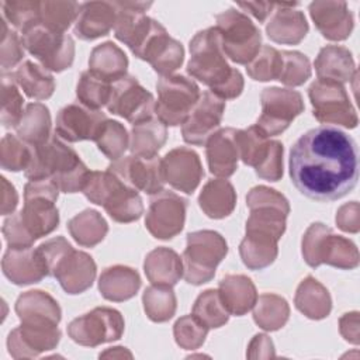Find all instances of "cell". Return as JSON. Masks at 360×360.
Segmentation results:
<instances>
[{"instance_id": "ab89813d", "label": "cell", "mask_w": 360, "mask_h": 360, "mask_svg": "<svg viewBox=\"0 0 360 360\" xmlns=\"http://www.w3.org/2000/svg\"><path fill=\"white\" fill-rule=\"evenodd\" d=\"M15 131L17 136L31 146H38L46 142L52 136L49 108L42 103L27 104Z\"/></svg>"}, {"instance_id": "d4e9b609", "label": "cell", "mask_w": 360, "mask_h": 360, "mask_svg": "<svg viewBox=\"0 0 360 360\" xmlns=\"http://www.w3.org/2000/svg\"><path fill=\"white\" fill-rule=\"evenodd\" d=\"M295 6H298V3H276L266 24V32L271 41L297 45L305 38L309 27L304 13L295 10Z\"/></svg>"}, {"instance_id": "52a82bcc", "label": "cell", "mask_w": 360, "mask_h": 360, "mask_svg": "<svg viewBox=\"0 0 360 360\" xmlns=\"http://www.w3.org/2000/svg\"><path fill=\"white\" fill-rule=\"evenodd\" d=\"M302 256L311 267L329 264L342 270H352L359 266L356 245L350 239L336 235L332 228L322 222H314L305 231Z\"/></svg>"}, {"instance_id": "f6af8a7d", "label": "cell", "mask_w": 360, "mask_h": 360, "mask_svg": "<svg viewBox=\"0 0 360 360\" xmlns=\"http://www.w3.org/2000/svg\"><path fill=\"white\" fill-rule=\"evenodd\" d=\"M193 315L210 329H217L228 322L231 314L225 308L218 290L210 288L197 297L193 305Z\"/></svg>"}, {"instance_id": "7402d4cb", "label": "cell", "mask_w": 360, "mask_h": 360, "mask_svg": "<svg viewBox=\"0 0 360 360\" xmlns=\"http://www.w3.org/2000/svg\"><path fill=\"white\" fill-rule=\"evenodd\" d=\"M117 21L114 25V35L118 41L125 44L135 55L148 38L155 20L148 17L145 11L152 6L150 1H115Z\"/></svg>"}, {"instance_id": "44dd1931", "label": "cell", "mask_w": 360, "mask_h": 360, "mask_svg": "<svg viewBox=\"0 0 360 360\" xmlns=\"http://www.w3.org/2000/svg\"><path fill=\"white\" fill-rule=\"evenodd\" d=\"M59 340L60 330L58 325L21 323L10 332L7 347L14 359H31L55 349Z\"/></svg>"}, {"instance_id": "60d3db41", "label": "cell", "mask_w": 360, "mask_h": 360, "mask_svg": "<svg viewBox=\"0 0 360 360\" xmlns=\"http://www.w3.org/2000/svg\"><path fill=\"white\" fill-rule=\"evenodd\" d=\"M70 236L84 248H93L100 243L108 232L104 217L96 210H84L68 222Z\"/></svg>"}, {"instance_id": "8fae6325", "label": "cell", "mask_w": 360, "mask_h": 360, "mask_svg": "<svg viewBox=\"0 0 360 360\" xmlns=\"http://www.w3.org/2000/svg\"><path fill=\"white\" fill-rule=\"evenodd\" d=\"M156 90L155 114L166 127L183 125L201 96L197 83L183 75L160 77Z\"/></svg>"}, {"instance_id": "1f68e13d", "label": "cell", "mask_w": 360, "mask_h": 360, "mask_svg": "<svg viewBox=\"0 0 360 360\" xmlns=\"http://www.w3.org/2000/svg\"><path fill=\"white\" fill-rule=\"evenodd\" d=\"M143 270L153 285L173 287L183 277V259L173 249L160 246L146 255Z\"/></svg>"}, {"instance_id": "d590c367", "label": "cell", "mask_w": 360, "mask_h": 360, "mask_svg": "<svg viewBox=\"0 0 360 360\" xmlns=\"http://www.w3.org/2000/svg\"><path fill=\"white\" fill-rule=\"evenodd\" d=\"M198 204L207 217L222 219L235 210L236 191L228 180L212 179L204 184L198 195Z\"/></svg>"}, {"instance_id": "3957f363", "label": "cell", "mask_w": 360, "mask_h": 360, "mask_svg": "<svg viewBox=\"0 0 360 360\" xmlns=\"http://www.w3.org/2000/svg\"><path fill=\"white\" fill-rule=\"evenodd\" d=\"M187 73L222 100L236 98L243 91V77L228 63L215 27L198 31L191 38Z\"/></svg>"}, {"instance_id": "c3c4849f", "label": "cell", "mask_w": 360, "mask_h": 360, "mask_svg": "<svg viewBox=\"0 0 360 360\" xmlns=\"http://www.w3.org/2000/svg\"><path fill=\"white\" fill-rule=\"evenodd\" d=\"M39 4L34 0H10L1 3L3 18L21 34L39 24Z\"/></svg>"}, {"instance_id": "be15d7a7", "label": "cell", "mask_w": 360, "mask_h": 360, "mask_svg": "<svg viewBox=\"0 0 360 360\" xmlns=\"http://www.w3.org/2000/svg\"><path fill=\"white\" fill-rule=\"evenodd\" d=\"M100 357H112V359H117V357H132L131 352L127 350V347H122V346H115V347H108L105 352L100 353Z\"/></svg>"}, {"instance_id": "83f0119b", "label": "cell", "mask_w": 360, "mask_h": 360, "mask_svg": "<svg viewBox=\"0 0 360 360\" xmlns=\"http://www.w3.org/2000/svg\"><path fill=\"white\" fill-rule=\"evenodd\" d=\"M96 263L90 255L72 249L55 271V278L68 294H80L91 287L96 277Z\"/></svg>"}, {"instance_id": "f1b7e54d", "label": "cell", "mask_w": 360, "mask_h": 360, "mask_svg": "<svg viewBox=\"0 0 360 360\" xmlns=\"http://www.w3.org/2000/svg\"><path fill=\"white\" fill-rule=\"evenodd\" d=\"M4 276L17 285L39 283L46 277L37 248H8L1 260Z\"/></svg>"}, {"instance_id": "e0dca14e", "label": "cell", "mask_w": 360, "mask_h": 360, "mask_svg": "<svg viewBox=\"0 0 360 360\" xmlns=\"http://www.w3.org/2000/svg\"><path fill=\"white\" fill-rule=\"evenodd\" d=\"M187 200L179 194L162 190L153 194L145 217V226L149 233L162 240L174 238L184 226Z\"/></svg>"}, {"instance_id": "603a6c76", "label": "cell", "mask_w": 360, "mask_h": 360, "mask_svg": "<svg viewBox=\"0 0 360 360\" xmlns=\"http://www.w3.org/2000/svg\"><path fill=\"white\" fill-rule=\"evenodd\" d=\"M162 166L165 181L186 194H191L204 176L200 156L186 146L169 150L162 159Z\"/></svg>"}, {"instance_id": "816d5d0a", "label": "cell", "mask_w": 360, "mask_h": 360, "mask_svg": "<svg viewBox=\"0 0 360 360\" xmlns=\"http://www.w3.org/2000/svg\"><path fill=\"white\" fill-rule=\"evenodd\" d=\"M31 152L32 146L24 142L17 135H4L0 146L1 167L8 172L25 170L31 160Z\"/></svg>"}, {"instance_id": "74e56055", "label": "cell", "mask_w": 360, "mask_h": 360, "mask_svg": "<svg viewBox=\"0 0 360 360\" xmlns=\"http://www.w3.org/2000/svg\"><path fill=\"white\" fill-rule=\"evenodd\" d=\"M13 79L22 89L27 97L34 100H46L55 91L53 76L38 63L31 60H24L11 72Z\"/></svg>"}, {"instance_id": "b9f144b4", "label": "cell", "mask_w": 360, "mask_h": 360, "mask_svg": "<svg viewBox=\"0 0 360 360\" xmlns=\"http://www.w3.org/2000/svg\"><path fill=\"white\" fill-rule=\"evenodd\" d=\"M290 316V307L285 298L277 294H262L257 297L253 319L264 330H277L283 328Z\"/></svg>"}, {"instance_id": "ffe728a7", "label": "cell", "mask_w": 360, "mask_h": 360, "mask_svg": "<svg viewBox=\"0 0 360 360\" xmlns=\"http://www.w3.org/2000/svg\"><path fill=\"white\" fill-rule=\"evenodd\" d=\"M107 120V115L98 110L70 103L59 110L55 132L68 142L96 141Z\"/></svg>"}, {"instance_id": "91938a15", "label": "cell", "mask_w": 360, "mask_h": 360, "mask_svg": "<svg viewBox=\"0 0 360 360\" xmlns=\"http://www.w3.org/2000/svg\"><path fill=\"white\" fill-rule=\"evenodd\" d=\"M246 356L250 357V359H266V357H274L276 353H274V346H273V342L271 339L264 335V333H259L256 335L250 343H249V347H248V352H246Z\"/></svg>"}, {"instance_id": "ac0fdd59", "label": "cell", "mask_w": 360, "mask_h": 360, "mask_svg": "<svg viewBox=\"0 0 360 360\" xmlns=\"http://www.w3.org/2000/svg\"><path fill=\"white\" fill-rule=\"evenodd\" d=\"M107 169L115 173L128 186L149 195L160 193L166 183L162 159L158 155H129L114 160Z\"/></svg>"}, {"instance_id": "e575fe53", "label": "cell", "mask_w": 360, "mask_h": 360, "mask_svg": "<svg viewBox=\"0 0 360 360\" xmlns=\"http://www.w3.org/2000/svg\"><path fill=\"white\" fill-rule=\"evenodd\" d=\"M128 58L114 42L107 41L93 48L89 58V70L108 83H114L127 75Z\"/></svg>"}, {"instance_id": "2e32d148", "label": "cell", "mask_w": 360, "mask_h": 360, "mask_svg": "<svg viewBox=\"0 0 360 360\" xmlns=\"http://www.w3.org/2000/svg\"><path fill=\"white\" fill-rule=\"evenodd\" d=\"M107 110L114 115L125 118L134 125L153 117L155 98L136 77L125 75L112 83Z\"/></svg>"}, {"instance_id": "9a60e30c", "label": "cell", "mask_w": 360, "mask_h": 360, "mask_svg": "<svg viewBox=\"0 0 360 360\" xmlns=\"http://www.w3.org/2000/svg\"><path fill=\"white\" fill-rule=\"evenodd\" d=\"M124 328V318L120 311L110 307H97L75 318L68 325V335L82 346L96 347L101 343L118 340Z\"/></svg>"}, {"instance_id": "4316f807", "label": "cell", "mask_w": 360, "mask_h": 360, "mask_svg": "<svg viewBox=\"0 0 360 360\" xmlns=\"http://www.w3.org/2000/svg\"><path fill=\"white\" fill-rule=\"evenodd\" d=\"M205 156L210 172L218 177H229L238 169L239 150L235 128H221L205 142Z\"/></svg>"}, {"instance_id": "7a4b0ae2", "label": "cell", "mask_w": 360, "mask_h": 360, "mask_svg": "<svg viewBox=\"0 0 360 360\" xmlns=\"http://www.w3.org/2000/svg\"><path fill=\"white\" fill-rule=\"evenodd\" d=\"M246 205L250 215L246 221L245 238L239 245V255L248 269L263 270L277 257V242L285 232L290 204L277 190L256 186L248 193Z\"/></svg>"}, {"instance_id": "681fc988", "label": "cell", "mask_w": 360, "mask_h": 360, "mask_svg": "<svg viewBox=\"0 0 360 360\" xmlns=\"http://www.w3.org/2000/svg\"><path fill=\"white\" fill-rule=\"evenodd\" d=\"M281 66V52L270 45H263L259 53L246 65V72L253 80L257 82L278 80Z\"/></svg>"}, {"instance_id": "f907efd6", "label": "cell", "mask_w": 360, "mask_h": 360, "mask_svg": "<svg viewBox=\"0 0 360 360\" xmlns=\"http://www.w3.org/2000/svg\"><path fill=\"white\" fill-rule=\"evenodd\" d=\"M94 142L110 160H118L129 148V135L121 122L107 120Z\"/></svg>"}, {"instance_id": "d6986e66", "label": "cell", "mask_w": 360, "mask_h": 360, "mask_svg": "<svg viewBox=\"0 0 360 360\" xmlns=\"http://www.w3.org/2000/svg\"><path fill=\"white\" fill-rule=\"evenodd\" d=\"M224 111L225 100L218 97L211 90L204 91L181 125L184 142L197 146L205 145L210 136L219 129Z\"/></svg>"}, {"instance_id": "5b68a950", "label": "cell", "mask_w": 360, "mask_h": 360, "mask_svg": "<svg viewBox=\"0 0 360 360\" xmlns=\"http://www.w3.org/2000/svg\"><path fill=\"white\" fill-rule=\"evenodd\" d=\"M82 193L90 202L101 205L115 222H134L143 214V202L138 190L108 169L90 170Z\"/></svg>"}, {"instance_id": "6da1fadb", "label": "cell", "mask_w": 360, "mask_h": 360, "mask_svg": "<svg viewBox=\"0 0 360 360\" xmlns=\"http://www.w3.org/2000/svg\"><path fill=\"white\" fill-rule=\"evenodd\" d=\"M288 169L292 184L305 197L315 201L339 200L357 184V143L336 127L312 128L291 146Z\"/></svg>"}, {"instance_id": "6125c7cd", "label": "cell", "mask_w": 360, "mask_h": 360, "mask_svg": "<svg viewBox=\"0 0 360 360\" xmlns=\"http://www.w3.org/2000/svg\"><path fill=\"white\" fill-rule=\"evenodd\" d=\"M18 204V194L6 177H1V214H13Z\"/></svg>"}, {"instance_id": "11a10c76", "label": "cell", "mask_w": 360, "mask_h": 360, "mask_svg": "<svg viewBox=\"0 0 360 360\" xmlns=\"http://www.w3.org/2000/svg\"><path fill=\"white\" fill-rule=\"evenodd\" d=\"M0 56H1V73H7L15 68L24 56V45L21 37L8 28V22L1 17V41H0Z\"/></svg>"}, {"instance_id": "f546056e", "label": "cell", "mask_w": 360, "mask_h": 360, "mask_svg": "<svg viewBox=\"0 0 360 360\" xmlns=\"http://www.w3.org/2000/svg\"><path fill=\"white\" fill-rule=\"evenodd\" d=\"M15 314L21 323L58 325L62 318V311L56 300L41 290L22 292L15 301Z\"/></svg>"}, {"instance_id": "484cf974", "label": "cell", "mask_w": 360, "mask_h": 360, "mask_svg": "<svg viewBox=\"0 0 360 360\" xmlns=\"http://www.w3.org/2000/svg\"><path fill=\"white\" fill-rule=\"evenodd\" d=\"M115 1L82 3L73 32L83 41H93L108 35L117 21Z\"/></svg>"}, {"instance_id": "ee69618b", "label": "cell", "mask_w": 360, "mask_h": 360, "mask_svg": "<svg viewBox=\"0 0 360 360\" xmlns=\"http://www.w3.org/2000/svg\"><path fill=\"white\" fill-rule=\"evenodd\" d=\"M80 6L76 1H41L39 24L56 32H66L72 22H76Z\"/></svg>"}, {"instance_id": "f5cc1de1", "label": "cell", "mask_w": 360, "mask_h": 360, "mask_svg": "<svg viewBox=\"0 0 360 360\" xmlns=\"http://www.w3.org/2000/svg\"><path fill=\"white\" fill-rule=\"evenodd\" d=\"M283 66L278 82L285 86L297 87L304 84L311 77L309 59L298 51H281Z\"/></svg>"}, {"instance_id": "9c48e42d", "label": "cell", "mask_w": 360, "mask_h": 360, "mask_svg": "<svg viewBox=\"0 0 360 360\" xmlns=\"http://www.w3.org/2000/svg\"><path fill=\"white\" fill-rule=\"evenodd\" d=\"M215 28L221 38L225 56L239 65H248L262 48L260 30L252 20L238 11L228 8L215 15Z\"/></svg>"}, {"instance_id": "f35d334b", "label": "cell", "mask_w": 360, "mask_h": 360, "mask_svg": "<svg viewBox=\"0 0 360 360\" xmlns=\"http://www.w3.org/2000/svg\"><path fill=\"white\" fill-rule=\"evenodd\" d=\"M167 139L166 125L156 117H150L132 125L129 150L132 155L153 156L162 149Z\"/></svg>"}, {"instance_id": "d6a6232c", "label": "cell", "mask_w": 360, "mask_h": 360, "mask_svg": "<svg viewBox=\"0 0 360 360\" xmlns=\"http://www.w3.org/2000/svg\"><path fill=\"white\" fill-rule=\"evenodd\" d=\"M219 297L229 314L242 316L249 312L257 300V291L253 281L243 274H228L218 285Z\"/></svg>"}, {"instance_id": "9f6ffc18", "label": "cell", "mask_w": 360, "mask_h": 360, "mask_svg": "<svg viewBox=\"0 0 360 360\" xmlns=\"http://www.w3.org/2000/svg\"><path fill=\"white\" fill-rule=\"evenodd\" d=\"M72 249H73L72 245L63 236H56V238L48 239L46 242L41 243L37 248L38 256L42 262L46 276H51V277L55 276L58 266L60 264V262L66 257V255Z\"/></svg>"}, {"instance_id": "94428289", "label": "cell", "mask_w": 360, "mask_h": 360, "mask_svg": "<svg viewBox=\"0 0 360 360\" xmlns=\"http://www.w3.org/2000/svg\"><path fill=\"white\" fill-rule=\"evenodd\" d=\"M238 7L245 10L246 13L252 14L257 21L264 22L267 17L271 15L276 3L271 1H246V3H238Z\"/></svg>"}, {"instance_id": "836d02e7", "label": "cell", "mask_w": 360, "mask_h": 360, "mask_svg": "<svg viewBox=\"0 0 360 360\" xmlns=\"http://www.w3.org/2000/svg\"><path fill=\"white\" fill-rule=\"evenodd\" d=\"M141 287V277L136 270L128 266H111L103 270L98 278L101 295L114 302L131 300Z\"/></svg>"}, {"instance_id": "bcb514c9", "label": "cell", "mask_w": 360, "mask_h": 360, "mask_svg": "<svg viewBox=\"0 0 360 360\" xmlns=\"http://www.w3.org/2000/svg\"><path fill=\"white\" fill-rule=\"evenodd\" d=\"M111 83L96 76L90 70H84L79 77L76 96L80 104L91 110H98L103 105H107L111 94Z\"/></svg>"}, {"instance_id": "ba28073f", "label": "cell", "mask_w": 360, "mask_h": 360, "mask_svg": "<svg viewBox=\"0 0 360 360\" xmlns=\"http://www.w3.org/2000/svg\"><path fill=\"white\" fill-rule=\"evenodd\" d=\"M226 253L228 243L217 231L202 229L187 233V245L181 257L184 280L193 285L208 283Z\"/></svg>"}, {"instance_id": "277c9868", "label": "cell", "mask_w": 360, "mask_h": 360, "mask_svg": "<svg viewBox=\"0 0 360 360\" xmlns=\"http://www.w3.org/2000/svg\"><path fill=\"white\" fill-rule=\"evenodd\" d=\"M89 173L90 170L80 160L76 150L56 136L32 146L31 160L24 170L27 179H49L58 186L59 191L66 194L82 191Z\"/></svg>"}, {"instance_id": "5bb4252c", "label": "cell", "mask_w": 360, "mask_h": 360, "mask_svg": "<svg viewBox=\"0 0 360 360\" xmlns=\"http://www.w3.org/2000/svg\"><path fill=\"white\" fill-rule=\"evenodd\" d=\"M260 101L262 114L255 125L267 138L284 132L304 111V100L297 90L266 87L260 94Z\"/></svg>"}, {"instance_id": "680465c9", "label": "cell", "mask_w": 360, "mask_h": 360, "mask_svg": "<svg viewBox=\"0 0 360 360\" xmlns=\"http://www.w3.org/2000/svg\"><path fill=\"white\" fill-rule=\"evenodd\" d=\"M360 322H359V312L352 311L346 312L339 319V330L340 335L345 338V340L359 345L360 342Z\"/></svg>"}, {"instance_id": "db71d44e", "label": "cell", "mask_w": 360, "mask_h": 360, "mask_svg": "<svg viewBox=\"0 0 360 360\" xmlns=\"http://www.w3.org/2000/svg\"><path fill=\"white\" fill-rule=\"evenodd\" d=\"M208 326L200 322L193 314L179 318L173 326V335L176 343L186 350L198 349L208 333Z\"/></svg>"}, {"instance_id": "6f0895ef", "label": "cell", "mask_w": 360, "mask_h": 360, "mask_svg": "<svg viewBox=\"0 0 360 360\" xmlns=\"http://www.w3.org/2000/svg\"><path fill=\"white\" fill-rule=\"evenodd\" d=\"M360 208L357 201L343 204L336 212V225L345 232L357 233L360 229Z\"/></svg>"}, {"instance_id": "7c38bea8", "label": "cell", "mask_w": 360, "mask_h": 360, "mask_svg": "<svg viewBox=\"0 0 360 360\" xmlns=\"http://www.w3.org/2000/svg\"><path fill=\"white\" fill-rule=\"evenodd\" d=\"M24 48L52 72L69 69L75 59V42L66 32H56L38 24L21 34Z\"/></svg>"}, {"instance_id": "cb8c5ba5", "label": "cell", "mask_w": 360, "mask_h": 360, "mask_svg": "<svg viewBox=\"0 0 360 360\" xmlns=\"http://www.w3.org/2000/svg\"><path fill=\"white\" fill-rule=\"evenodd\" d=\"M309 15L318 31L330 41H345L353 31V14L345 1H312Z\"/></svg>"}, {"instance_id": "8992f818", "label": "cell", "mask_w": 360, "mask_h": 360, "mask_svg": "<svg viewBox=\"0 0 360 360\" xmlns=\"http://www.w3.org/2000/svg\"><path fill=\"white\" fill-rule=\"evenodd\" d=\"M58 186L49 179L30 180L24 186V207L15 215L32 243L58 228Z\"/></svg>"}, {"instance_id": "8d00e7d4", "label": "cell", "mask_w": 360, "mask_h": 360, "mask_svg": "<svg viewBox=\"0 0 360 360\" xmlns=\"http://www.w3.org/2000/svg\"><path fill=\"white\" fill-rule=\"evenodd\" d=\"M294 304L309 319H323L330 314L332 300L326 287L312 276L305 277L297 287Z\"/></svg>"}, {"instance_id": "4dcf8cb0", "label": "cell", "mask_w": 360, "mask_h": 360, "mask_svg": "<svg viewBox=\"0 0 360 360\" xmlns=\"http://www.w3.org/2000/svg\"><path fill=\"white\" fill-rule=\"evenodd\" d=\"M314 65L319 80L345 84L357 76L352 52L340 45L323 46Z\"/></svg>"}, {"instance_id": "30bf717a", "label": "cell", "mask_w": 360, "mask_h": 360, "mask_svg": "<svg viewBox=\"0 0 360 360\" xmlns=\"http://www.w3.org/2000/svg\"><path fill=\"white\" fill-rule=\"evenodd\" d=\"M239 159L255 167L256 174L267 181H278L283 177V143L270 141L256 125L236 129Z\"/></svg>"}, {"instance_id": "7dc6e473", "label": "cell", "mask_w": 360, "mask_h": 360, "mask_svg": "<svg viewBox=\"0 0 360 360\" xmlns=\"http://www.w3.org/2000/svg\"><path fill=\"white\" fill-rule=\"evenodd\" d=\"M1 124L4 128L17 127L22 118L24 98L18 90V84L11 76V72L1 73Z\"/></svg>"}, {"instance_id": "4fadbf2b", "label": "cell", "mask_w": 360, "mask_h": 360, "mask_svg": "<svg viewBox=\"0 0 360 360\" xmlns=\"http://www.w3.org/2000/svg\"><path fill=\"white\" fill-rule=\"evenodd\" d=\"M308 97L312 104V114L319 122L350 129L357 127V112L343 84L318 79L309 86Z\"/></svg>"}, {"instance_id": "7bdbcfd3", "label": "cell", "mask_w": 360, "mask_h": 360, "mask_svg": "<svg viewBox=\"0 0 360 360\" xmlns=\"http://www.w3.org/2000/svg\"><path fill=\"white\" fill-rule=\"evenodd\" d=\"M143 309L148 318L153 322H166L173 318L177 300L172 287L166 285H150L143 291L142 295Z\"/></svg>"}]
</instances>
